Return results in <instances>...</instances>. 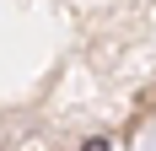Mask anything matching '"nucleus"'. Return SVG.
<instances>
[{"instance_id":"1","label":"nucleus","mask_w":156,"mask_h":151,"mask_svg":"<svg viewBox=\"0 0 156 151\" xmlns=\"http://www.w3.org/2000/svg\"><path fill=\"white\" fill-rule=\"evenodd\" d=\"M81 151H108V140H86V146H81Z\"/></svg>"}]
</instances>
